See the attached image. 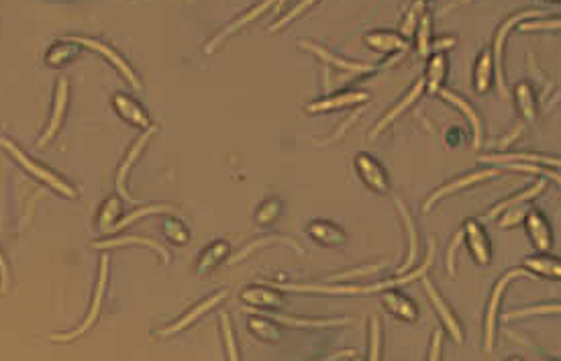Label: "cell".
Masks as SVG:
<instances>
[{
  "label": "cell",
  "mask_w": 561,
  "mask_h": 361,
  "mask_svg": "<svg viewBox=\"0 0 561 361\" xmlns=\"http://www.w3.org/2000/svg\"><path fill=\"white\" fill-rule=\"evenodd\" d=\"M0 145L17 160L27 172H31L35 178H39L41 182H45V184H50L52 188H55L57 192H62V194H66V196H70V199H76V190L71 188V184H68V182L64 180V178H59L57 174H53L52 170H47V167H43L41 163H37L35 160H31L21 147H17V145L13 143V141H8L6 137H0Z\"/></svg>",
  "instance_id": "6da1fadb"
},
{
  "label": "cell",
  "mask_w": 561,
  "mask_h": 361,
  "mask_svg": "<svg viewBox=\"0 0 561 361\" xmlns=\"http://www.w3.org/2000/svg\"><path fill=\"white\" fill-rule=\"evenodd\" d=\"M355 172L362 178V182L368 186L369 190L378 192V194H386L390 192V180H388L386 167L378 162L374 155H369L366 151L355 155Z\"/></svg>",
  "instance_id": "7a4b0ae2"
},
{
  "label": "cell",
  "mask_w": 561,
  "mask_h": 361,
  "mask_svg": "<svg viewBox=\"0 0 561 361\" xmlns=\"http://www.w3.org/2000/svg\"><path fill=\"white\" fill-rule=\"evenodd\" d=\"M494 176H498V170H490V167H488V170H475V172H470V174H465V176H461V178H456V180L447 182V184L439 186L437 190H435L429 199L424 200L422 211L429 213V211L437 204L439 200L447 199V196L456 194L457 190H465V188L474 186L478 182L488 180V178H494Z\"/></svg>",
  "instance_id": "3957f363"
},
{
  "label": "cell",
  "mask_w": 561,
  "mask_h": 361,
  "mask_svg": "<svg viewBox=\"0 0 561 361\" xmlns=\"http://www.w3.org/2000/svg\"><path fill=\"white\" fill-rule=\"evenodd\" d=\"M539 15H541V11H535V8L521 11V13H516V15H512L510 18H507V20L498 27V31H496V35H494V52H492V57H494V70H496V78H498V88H500L502 94H507V88H504V76H502V47H504V39H507L509 31L514 27V25H521L523 18L526 20V18L539 17Z\"/></svg>",
  "instance_id": "277c9868"
},
{
  "label": "cell",
  "mask_w": 561,
  "mask_h": 361,
  "mask_svg": "<svg viewBox=\"0 0 561 361\" xmlns=\"http://www.w3.org/2000/svg\"><path fill=\"white\" fill-rule=\"evenodd\" d=\"M421 280H422V288L427 290V296H429L431 304H433L435 310H437L439 319L443 321L445 329L449 331V335L453 337L456 343H463V329H461V323L457 321L453 308L447 304V300L439 294V290L433 286V282H431L429 278H421Z\"/></svg>",
  "instance_id": "5b68a950"
},
{
  "label": "cell",
  "mask_w": 561,
  "mask_h": 361,
  "mask_svg": "<svg viewBox=\"0 0 561 361\" xmlns=\"http://www.w3.org/2000/svg\"><path fill=\"white\" fill-rule=\"evenodd\" d=\"M106 282H108V257H103V261H100V278H98V286H96V294H94V298H92V304H90V312H88L86 321L78 326L76 331H71V333H66V335H53L55 341H74L76 337L84 335L88 329L94 325V321H96L98 314H100V304H103V298H105Z\"/></svg>",
  "instance_id": "8992f818"
},
{
  "label": "cell",
  "mask_w": 561,
  "mask_h": 361,
  "mask_svg": "<svg viewBox=\"0 0 561 361\" xmlns=\"http://www.w3.org/2000/svg\"><path fill=\"white\" fill-rule=\"evenodd\" d=\"M525 273V270H510L509 273H504L500 280H498V284L494 286V292H492V298L490 302H488V312H486V323H484V347H486V351H492V347H494V341H496V316H498V307H500V296H502V292H504V288H507V284H509L510 280H514V278H519V276H523Z\"/></svg>",
  "instance_id": "52a82bcc"
},
{
  "label": "cell",
  "mask_w": 561,
  "mask_h": 361,
  "mask_svg": "<svg viewBox=\"0 0 561 361\" xmlns=\"http://www.w3.org/2000/svg\"><path fill=\"white\" fill-rule=\"evenodd\" d=\"M461 233H463V239H465V243L470 247V253H472V257H474L475 261L480 266L490 264L492 243L488 235H486V231H484V227L478 220H474V218H468Z\"/></svg>",
  "instance_id": "ba28073f"
},
{
  "label": "cell",
  "mask_w": 561,
  "mask_h": 361,
  "mask_svg": "<svg viewBox=\"0 0 561 361\" xmlns=\"http://www.w3.org/2000/svg\"><path fill=\"white\" fill-rule=\"evenodd\" d=\"M369 94L364 90H343L331 94V96H325V98H318L306 105V112H327V110H337V109H349V107H357V105H364L368 102Z\"/></svg>",
  "instance_id": "9c48e42d"
},
{
  "label": "cell",
  "mask_w": 561,
  "mask_h": 361,
  "mask_svg": "<svg viewBox=\"0 0 561 361\" xmlns=\"http://www.w3.org/2000/svg\"><path fill=\"white\" fill-rule=\"evenodd\" d=\"M74 41H78V43H82V45H86V47H90V49H94L96 54L105 55L106 59L112 64V66H117V70L123 73L125 78L137 88V90H141L143 88V84H141V80L137 78V73L133 72V68L125 61V57L119 52H115L110 45H106V43H103V41H96V39H84V37H74Z\"/></svg>",
  "instance_id": "30bf717a"
},
{
  "label": "cell",
  "mask_w": 561,
  "mask_h": 361,
  "mask_svg": "<svg viewBox=\"0 0 561 361\" xmlns=\"http://www.w3.org/2000/svg\"><path fill=\"white\" fill-rule=\"evenodd\" d=\"M302 47H306L308 52H313L316 57H320L323 61L331 64L337 70H343V72H353V73H371L376 68L371 64H362V61H353V59H345V57H339L333 52H329L327 47L318 45L315 41H300Z\"/></svg>",
  "instance_id": "8fae6325"
},
{
  "label": "cell",
  "mask_w": 561,
  "mask_h": 361,
  "mask_svg": "<svg viewBox=\"0 0 561 361\" xmlns=\"http://www.w3.org/2000/svg\"><path fill=\"white\" fill-rule=\"evenodd\" d=\"M439 94H441V98H443L445 102H449L451 107H456L457 110H461V112L468 117V121H470V125H472V131H474V147L475 149H480V147H482V141H484V125H482V117H480V112H478V110H475L474 107L463 98V96H459L457 92L441 88Z\"/></svg>",
  "instance_id": "7c38bea8"
},
{
  "label": "cell",
  "mask_w": 561,
  "mask_h": 361,
  "mask_svg": "<svg viewBox=\"0 0 561 361\" xmlns=\"http://www.w3.org/2000/svg\"><path fill=\"white\" fill-rule=\"evenodd\" d=\"M525 223H526V233L531 237L533 245H535L539 251L551 249V245H553V233H551L549 220H547V217H545L543 213H541V211H531V213H526Z\"/></svg>",
  "instance_id": "4fadbf2b"
},
{
  "label": "cell",
  "mask_w": 561,
  "mask_h": 361,
  "mask_svg": "<svg viewBox=\"0 0 561 361\" xmlns=\"http://www.w3.org/2000/svg\"><path fill=\"white\" fill-rule=\"evenodd\" d=\"M241 300L249 307L263 308V310L282 308L286 304V298H284L282 290L265 288V286H249V288L241 292Z\"/></svg>",
  "instance_id": "5bb4252c"
},
{
  "label": "cell",
  "mask_w": 561,
  "mask_h": 361,
  "mask_svg": "<svg viewBox=\"0 0 561 361\" xmlns=\"http://www.w3.org/2000/svg\"><path fill=\"white\" fill-rule=\"evenodd\" d=\"M306 231L308 235L315 239L316 243L320 245H327V247H339L345 243V231L335 225L333 220H325V218H316L313 223L306 225Z\"/></svg>",
  "instance_id": "9a60e30c"
},
{
  "label": "cell",
  "mask_w": 561,
  "mask_h": 361,
  "mask_svg": "<svg viewBox=\"0 0 561 361\" xmlns=\"http://www.w3.org/2000/svg\"><path fill=\"white\" fill-rule=\"evenodd\" d=\"M422 90H424V80H417V82L412 84V88L406 92L403 98H400V100H398V102H396V105H394V107L388 110L386 114H384V117L378 121V125L371 129V137L380 135V133H382V131H384L388 125H392V123H394V121H396V119L403 114L404 110L408 109V107H412V105H415V100H419V98H421Z\"/></svg>",
  "instance_id": "2e32d148"
},
{
  "label": "cell",
  "mask_w": 561,
  "mask_h": 361,
  "mask_svg": "<svg viewBox=\"0 0 561 361\" xmlns=\"http://www.w3.org/2000/svg\"><path fill=\"white\" fill-rule=\"evenodd\" d=\"M227 298V292L223 290V292H216V294H212V296H209L207 300H202L200 304H196L194 308H190L180 321H175L174 325H170L168 329H163V331H159L158 335L159 337H170V335H174V333H178V331H182V329H186L188 325H192L196 319H200L202 314H207L211 308H214L219 302H223Z\"/></svg>",
  "instance_id": "e0dca14e"
},
{
  "label": "cell",
  "mask_w": 561,
  "mask_h": 361,
  "mask_svg": "<svg viewBox=\"0 0 561 361\" xmlns=\"http://www.w3.org/2000/svg\"><path fill=\"white\" fill-rule=\"evenodd\" d=\"M112 107H115V110L123 117L127 123H131V125L135 126H141V129H149V126H151L147 112H145L139 102H137L135 98H131L129 94H121V92L115 94V96H112Z\"/></svg>",
  "instance_id": "ac0fdd59"
},
{
  "label": "cell",
  "mask_w": 561,
  "mask_h": 361,
  "mask_svg": "<svg viewBox=\"0 0 561 361\" xmlns=\"http://www.w3.org/2000/svg\"><path fill=\"white\" fill-rule=\"evenodd\" d=\"M158 131V126L151 125L149 129H145L143 133H141V137L135 141V143L131 145V149H129V153L125 155L123 163H121V167H119V174H117V190H119V194L123 196V199L127 200H133L131 196H129V192L125 190V178H127V174H129V170L133 167V163L137 162V158L141 155V151H143V147L147 145V141L151 139V135Z\"/></svg>",
  "instance_id": "d6986e66"
},
{
  "label": "cell",
  "mask_w": 561,
  "mask_h": 361,
  "mask_svg": "<svg viewBox=\"0 0 561 361\" xmlns=\"http://www.w3.org/2000/svg\"><path fill=\"white\" fill-rule=\"evenodd\" d=\"M482 162L490 163H543L545 167H560V158L553 155H545V153H531V151H514V153H490L484 155Z\"/></svg>",
  "instance_id": "ffe728a7"
},
{
  "label": "cell",
  "mask_w": 561,
  "mask_h": 361,
  "mask_svg": "<svg viewBox=\"0 0 561 361\" xmlns=\"http://www.w3.org/2000/svg\"><path fill=\"white\" fill-rule=\"evenodd\" d=\"M270 6H272V2H262V4H255V6H251L247 13H243L241 17L235 18L233 23H229L227 27H223V29H221V31H219V33H216V35L212 37L211 41L207 43V47H204V49H207V54H212V49H216V47H219V45H221V43H223V41H225V39L231 35V33H235L237 29H241V27H243V25H247V23L255 20V18L260 17V15H263V13L270 8Z\"/></svg>",
  "instance_id": "44dd1931"
},
{
  "label": "cell",
  "mask_w": 561,
  "mask_h": 361,
  "mask_svg": "<svg viewBox=\"0 0 561 361\" xmlns=\"http://www.w3.org/2000/svg\"><path fill=\"white\" fill-rule=\"evenodd\" d=\"M447 68H449L447 55L443 52L431 54L429 64H427V72H424V86L429 88L431 94H439V90L443 88L445 78H447Z\"/></svg>",
  "instance_id": "7402d4cb"
},
{
  "label": "cell",
  "mask_w": 561,
  "mask_h": 361,
  "mask_svg": "<svg viewBox=\"0 0 561 361\" xmlns=\"http://www.w3.org/2000/svg\"><path fill=\"white\" fill-rule=\"evenodd\" d=\"M394 202H396V206H398V211H400V217H403L406 233H408V255H406V259H404V266L398 270L404 276L406 271L415 266V261H417V253H419V233H417V227H415V218L410 217V211L406 208V204H404L400 199H394Z\"/></svg>",
  "instance_id": "603a6c76"
},
{
  "label": "cell",
  "mask_w": 561,
  "mask_h": 361,
  "mask_svg": "<svg viewBox=\"0 0 561 361\" xmlns=\"http://www.w3.org/2000/svg\"><path fill=\"white\" fill-rule=\"evenodd\" d=\"M364 43L369 49L382 52V54L400 52L406 47V39L400 33H394V31H369L368 35H364Z\"/></svg>",
  "instance_id": "cb8c5ba5"
},
{
  "label": "cell",
  "mask_w": 561,
  "mask_h": 361,
  "mask_svg": "<svg viewBox=\"0 0 561 361\" xmlns=\"http://www.w3.org/2000/svg\"><path fill=\"white\" fill-rule=\"evenodd\" d=\"M384 307L392 314H396L398 319H403V321H417L419 319L417 304L410 298H406L404 294L396 292V290H390V292L384 294Z\"/></svg>",
  "instance_id": "d4e9b609"
},
{
  "label": "cell",
  "mask_w": 561,
  "mask_h": 361,
  "mask_svg": "<svg viewBox=\"0 0 561 361\" xmlns=\"http://www.w3.org/2000/svg\"><path fill=\"white\" fill-rule=\"evenodd\" d=\"M523 264H525V270L533 271L537 276H543V278H549V280H560L561 278L560 257H551V255L539 253V255L526 257Z\"/></svg>",
  "instance_id": "484cf974"
},
{
  "label": "cell",
  "mask_w": 561,
  "mask_h": 361,
  "mask_svg": "<svg viewBox=\"0 0 561 361\" xmlns=\"http://www.w3.org/2000/svg\"><path fill=\"white\" fill-rule=\"evenodd\" d=\"M66 102H68V82L64 78L57 80V90H55V105H53V112H52V121L50 125L45 129L43 137L39 139V143H45L50 141L55 131L59 129V123H62V114H64V109H66Z\"/></svg>",
  "instance_id": "4316f807"
},
{
  "label": "cell",
  "mask_w": 561,
  "mask_h": 361,
  "mask_svg": "<svg viewBox=\"0 0 561 361\" xmlns=\"http://www.w3.org/2000/svg\"><path fill=\"white\" fill-rule=\"evenodd\" d=\"M492 76H494V57L492 49H482V54L475 61L474 70V86L478 92H488L492 88Z\"/></svg>",
  "instance_id": "83f0119b"
},
{
  "label": "cell",
  "mask_w": 561,
  "mask_h": 361,
  "mask_svg": "<svg viewBox=\"0 0 561 361\" xmlns=\"http://www.w3.org/2000/svg\"><path fill=\"white\" fill-rule=\"evenodd\" d=\"M545 186H547V182L545 180H537L533 182L531 186H526L525 190H521V192H516L514 196H510V199L502 200L498 206H494L490 211V217H498L502 211H507V208H510V206H516V204H525V202H528V200L537 199L541 192L545 190Z\"/></svg>",
  "instance_id": "f1b7e54d"
},
{
  "label": "cell",
  "mask_w": 561,
  "mask_h": 361,
  "mask_svg": "<svg viewBox=\"0 0 561 361\" xmlns=\"http://www.w3.org/2000/svg\"><path fill=\"white\" fill-rule=\"evenodd\" d=\"M131 243H139L145 245L149 249L158 253L163 261H170V253L166 247H161L158 241H151V239H143V237H119V239H108V241H96L94 247L96 249H108V247H121V245H131Z\"/></svg>",
  "instance_id": "f546056e"
},
{
  "label": "cell",
  "mask_w": 561,
  "mask_h": 361,
  "mask_svg": "<svg viewBox=\"0 0 561 361\" xmlns=\"http://www.w3.org/2000/svg\"><path fill=\"white\" fill-rule=\"evenodd\" d=\"M514 98H516V105H519V112L521 117L533 123L535 117H537V100H535V92L533 88L526 84V82H519L516 88H514Z\"/></svg>",
  "instance_id": "4dcf8cb0"
},
{
  "label": "cell",
  "mask_w": 561,
  "mask_h": 361,
  "mask_svg": "<svg viewBox=\"0 0 561 361\" xmlns=\"http://www.w3.org/2000/svg\"><path fill=\"white\" fill-rule=\"evenodd\" d=\"M417 43H419V54L422 57L431 54V41H433V17L429 13V8H424L417 23Z\"/></svg>",
  "instance_id": "1f68e13d"
},
{
  "label": "cell",
  "mask_w": 561,
  "mask_h": 361,
  "mask_svg": "<svg viewBox=\"0 0 561 361\" xmlns=\"http://www.w3.org/2000/svg\"><path fill=\"white\" fill-rule=\"evenodd\" d=\"M227 251H229V245L225 241H214V243H211V245L202 251L200 259H198V271L204 273V271L211 270L212 266H216V264L227 255Z\"/></svg>",
  "instance_id": "d6a6232c"
},
{
  "label": "cell",
  "mask_w": 561,
  "mask_h": 361,
  "mask_svg": "<svg viewBox=\"0 0 561 361\" xmlns=\"http://www.w3.org/2000/svg\"><path fill=\"white\" fill-rule=\"evenodd\" d=\"M249 329H251V333H253L258 339H262L265 343H274V341L280 339V329H278V325H274V323L267 321V319L251 316V319H249Z\"/></svg>",
  "instance_id": "836d02e7"
},
{
  "label": "cell",
  "mask_w": 561,
  "mask_h": 361,
  "mask_svg": "<svg viewBox=\"0 0 561 361\" xmlns=\"http://www.w3.org/2000/svg\"><path fill=\"white\" fill-rule=\"evenodd\" d=\"M382 353V321L378 314L369 319V361H380Z\"/></svg>",
  "instance_id": "e575fe53"
},
{
  "label": "cell",
  "mask_w": 561,
  "mask_h": 361,
  "mask_svg": "<svg viewBox=\"0 0 561 361\" xmlns=\"http://www.w3.org/2000/svg\"><path fill=\"white\" fill-rule=\"evenodd\" d=\"M280 211H282L280 200L276 199L265 200V202H262V204L258 206V211H255V223H258V225H263V227H265V225H272L274 220H278Z\"/></svg>",
  "instance_id": "d590c367"
},
{
  "label": "cell",
  "mask_w": 561,
  "mask_h": 361,
  "mask_svg": "<svg viewBox=\"0 0 561 361\" xmlns=\"http://www.w3.org/2000/svg\"><path fill=\"white\" fill-rule=\"evenodd\" d=\"M163 233L170 241H174L178 245H182V243H186L190 239L188 227L182 220H178V218H166V231Z\"/></svg>",
  "instance_id": "8d00e7d4"
},
{
  "label": "cell",
  "mask_w": 561,
  "mask_h": 361,
  "mask_svg": "<svg viewBox=\"0 0 561 361\" xmlns=\"http://www.w3.org/2000/svg\"><path fill=\"white\" fill-rule=\"evenodd\" d=\"M555 312H560V304H545V307L510 310V312L504 314V319L512 321V319H525V316H537V314H555Z\"/></svg>",
  "instance_id": "74e56055"
},
{
  "label": "cell",
  "mask_w": 561,
  "mask_h": 361,
  "mask_svg": "<svg viewBox=\"0 0 561 361\" xmlns=\"http://www.w3.org/2000/svg\"><path fill=\"white\" fill-rule=\"evenodd\" d=\"M119 213H121V202H119V199L115 196V199H108L105 202V206H103V211H100V225L105 227V229H110L112 225H117V217H119Z\"/></svg>",
  "instance_id": "f35d334b"
},
{
  "label": "cell",
  "mask_w": 561,
  "mask_h": 361,
  "mask_svg": "<svg viewBox=\"0 0 561 361\" xmlns=\"http://www.w3.org/2000/svg\"><path fill=\"white\" fill-rule=\"evenodd\" d=\"M500 215H502V217H500V220H498V227H502V229H507V227H514V225H519V223H523V220H525V217H526L525 204L510 206V208H507V211H502Z\"/></svg>",
  "instance_id": "ab89813d"
},
{
  "label": "cell",
  "mask_w": 561,
  "mask_h": 361,
  "mask_svg": "<svg viewBox=\"0 0 561 361\" xmlns=\"http://www.w3.org/2000/svg\"><path fill=\"white\" fill-rule=\"evenodd\" d=\"M168 211H172V206H166V204H151V206H143V208H139V211H135V213H131L129 217H125L121 223H117L115 227L117 229H123L125 225H129V223H133V220H137V218L145 217V215H154V213H168Z\"/></svg>",
  "instance_id": "60d3db41"
},
{
  "label": "cell",
  "mask_w": 561,
  "mask_h": 361,
  "mask_svg": "<svg viewBox=\"0 0 561 361\" xmlns=\"http://www.w3.org/2000/svg\"><path fill=\"white\" fill-rule=\"evenodd\" d=\"M276 241H278V243H286V245H290V247H294V249H299V243H294V241H290L288 237H267V239H260V241H253V243H249V245H247V247H245V249H243V251H239V253H237V255H235V257H233V261H239L241 257H245L247 253L253 251V249H255L258 245H267V243H276Z\"/></svg>",
  "instance_id": "b9f144b4"
},
{
  "label": "cell",
  "mask_w": 561,
  "mask_h": 361,
  "mask_svg": "<svg viewBox=\"0 0 561 361\" xmlns=\"http://www.w3.org/2000/svg\"><path fill=\"white\" fill-rule=\"evenodd\" d=\"M221 323H223V335H225V345H227L229 361H239V349H237V343H235V333L231 331L227 314H223Z\"/></svg>",
  "instance_id": "7bdbcfd3"
},
{
  "label": "cell",
  "mask_w": 561,
  "mask_h": 361,
  "mask_svg": "<svg viewBox=\"0 0 561 361\" xmlns=\"http://www.w3.org/2000/svg\"><path fill=\"white\" fill-rule=\"evenodd\" d=\"M427 6L422 4V2H417V4H412L410 8H408V13H406V20H404L403 25V33H404V39H406V35H410L412 31H415V27H417V23H419V17H421V13L424 11Z\"/></svg>",
  "instance_id": "ee69618b"
},
{
  "label": "cell",
  "mask_w": 561,
  "mask_h": 361,
  "mask_svg": "<svg viewBox=\"0 0 561 361\" xmlns=\"http://www.w3.org/2000/svg\"><path fill=\"white\" fill-rule=\"evenodd\" d=\"M311 4H313L311 0H304V2H300V4H296V6H294V8H292V11H290L288 15H286V17L280 18L278 23H274V25H272V27H270L267 31H270V33H274V31H278V29H282V27H286V25H288V23L292 20V18L299 17L300 13H302V11H306V8H308Z\"/></svg>",
  "instance_id": "f6af8a7d"
},
{
  "label": "cell",
  "mask_w": 561,
  "mask_h": 361,
  "mask_svg": "<svg viewBox=\"0 0 561 361\" xmlns=\"http://www.w3.org/2000/svg\"><path fill=\"white\" fill-rule=\"evenodd\" d=\"M560 27H561L560 18H549V20H525V23H521V29H525V31H535V29L557 31Z\"/></svg>",
  "instance_id": "bcb514c9"
},
{
  "label": "cell",
  "mask_w": 561,
  "mask_h": 361,
  "mask_svg": "<svg viewBox=\"0 0 561 361\" xmlns=\"http://www.w3.org/2000/svg\"><path fill=\"white\" fill-rule=\"evenodd\" d=\"M282 323L292 326H335V325H345L349 321H302V319H280Z\"/></svg>",
  "instance_id": "7dc6e473"
},
{
  "label": "cell",
  "mask_w": 561,
  "mask_h": 361,
  "mask_svg": "<svg viewBox=\"0 0 561 361\" xmlns=\"http://www.w3.org/2000/svg\"><path fill=\"white\" fill-rule=\"evenodd\" d=\"M463 239V233L459 231L456 237H453V241H451V245H449V251H447V270H449V273L453 276L456 273V249H457V243Z\"/></svg>",
  "instance_id": "c3c4849f"
},
{
  "label": "cell",
  "mask_w": 561,
  "mask_h": 361,
  "mask_svg": "<svg viewBox=\"0 0 561 361\" xmlns=\"http://www.w3.org/2000/svg\"><path fill=\"white\" fill-rule=\"evenodd\" d=\"M441 331L433 333V341H431V349H429V360L427 361H441Z\"/></svg>",
  "instance_id": "681fc988"
},
{
  "label": "cell",
  "mask_w": 561,
  "mask_h": 361,
  "mask_svg": "<svg viewBox=\"0 0 561 361\" xmlns=\"http://www.w3.org/2000/svg\"><path fill=\"white\" fill-rule=\"evenodd\" d=\"M0 276H2V288H6V284H8V268H6V261H4L2 253H0Z\"/></svg>",
  "instance_id": "f907efd6"
},
{
  "label": "cell",
  "mask_w": 561,
  "mask_h": 361,
  "mask_svg": "<svg viewBox=\"0 0 561 361\" xmlns=\"http://www.w3.org/2000/svg\"><path fill=\"white\" fill-rule=\"evenodd\" d=\"M510 361H523V360H519V357H514V360H510Z\"/></svg>",
  "instance_id": "816d5d0a"
},
{
  "label": "cell",
  "mask_w": 561,
  "mask_h": 361,
  "mask_svg": "<svg viewBox=\"0 0 561 361\" xmlns=\"http://www.w3.org/2000/svg\"><path fill=\"white\" fill-rule=\"evenodd\" d=\"M353 361H362V360H353Z\"/></svg>",
  "instance_id": "f5cc1de1"
}]
</instances>
